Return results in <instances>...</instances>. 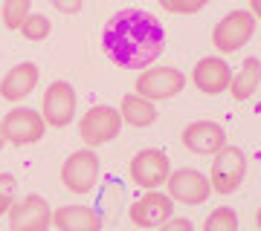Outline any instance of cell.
Listing matches in <instances>:
<instances>
[{
	"mask_svg": "<svg viewBox=\"0 0 261 231\" xmlns=\"http://www.w3.org/2000/svg\"><path fill=\"white\" fill-rule=\"evenodd\" d=\"M102 49L122 70H145L166 49V29L142 9L116 12L102 29Z\"/></svg>",
	"mask_w": 261,
	"mask_h": 231,
	"instance_id": "obj_1",
	"label": "cell"
},
{
	"mask_svg": "<svg viewBox=\"0 0 261 231\" xmlns=\"http://www.w3.org/2000/svg\"><path fill=\"white\" fill-rule=\"evenodd\" d=\"M3 145H6V136H3V127H0V148H3Z\"/></svg>",
	"mask_w": 261,
	"mask_h": 231,
	"instance_id": "obj_28",
	"label": "cell"
},
{
	"mask_svg": "<svg viewBox=\"0 0 261 231\" xmlns=\"http://www.w3.org/2000/svg\"><path fill=\"white\" fill-rule=\"evenodd\" d=\"M255 225H258V231H261V208H258V214H255Z\"/></svg>",
	"mask_w": 261,
	"mask_h": 231,
	"instance_id": "obj_27",
	"label": "cell"
},
{
	"mask_svg": "<svg viewBox=\"0 0 261 231\" xmlns=\"http://www.w3.org/2000/svg\"><path fill=\"white\" fill-rule=\"evenodd\" d=\"M20 32H23L27 41H44V38H49V32H53V23L47 20V15H29V18L23 20Z\"/></svg>",
	"mask_w": 261,
	"mask_h": 231,
	"instance_id": "obj_21",
	"label": "cell"
},
{
	"mask_svg": "<svg viewBox=\"0 0 261 231\" xmlns=\"http://www.w3.org/2000/svg\"><path fill=\"white\" fill-rule=\"evenodd\" d=\"M171 217H174V200L160 191H148L130 205V222L140 228H160Z\"/></svg>",
	"mask_w": 261,
	"mask_h": 231,
	"instance_id": "obj_12",
	"label": "cell"
},
{
	"mask_svg": "<svg viewBox=\"0 0 261 231\" xmlns=\"http://www.w3.org/2000/svg\"><path fill=\"white\" fill-rule=\"evenodd\" d=\"M56 9L64 12V15L67 12H79L82 9V0H56Z\"/></svg>",
	"mask_w": 261,
	"mask_h": 231,
	"instance_id": "obj_25",
	"label": "cell"
},
{
	"mask_svg": "<svg viewBox=\"0 0 261 231\" xmlns=\"http://www.w3.org/2000/svg\"><path fill=\"white\" fill-rule=\"evenodd\" d=\"M209 3V0H160V6L166 12H174V15H195Z\"/></svg>",
	"mask_w": 261,
	"mask_h": 231,
	"instance_id": "obj_23",
	"label": "cell"
},
{
	"mask_svg": "<svg viewBox=\"0 0 261 231\" xmlns=\"http://www.w3.org/2000/svg\"><path fill=\"white\" fill-rule=\"evenodd\" d=\"M203 231H238V214L229 205L215 208L203 222Z\"/></svg>",
	"mask_w": 261,
	"mask_h": 231,
	"instance_id": "obj_20",
	"label": "cell"
},
{
	"mask_svg": "<svg viewBox=\"0 0 261 231\" xmlns=\"http://www.w3.org/2000/svg\"><path fill=\"white\" fill-rule=\"evenodd\" d=\"M0 127H3L6 142H12V145L23 148V145H35V142H41V139H44L47 121H44V116H41V113L29 110V107H15V110H9L6 116H3Z\"/></svg>",
	"mask_w": 261,
	"mask_h": 231,
	"instance_id": "obj_7",
	"label": "cell"
},
{
	"mask_svg": "<svg viewBox=\"0 0 261 231\" xmlns=\"http://www.w3.org/2000/svg\"><path fill=\"white\" fill-rule=\"evenodd\" d=\"M183 87H186V75L180 73L177 67H154V70H145V73L137 75V84H134L137 95L148 98V102H168L177 92H183Z\"/></svg>",
	"mask_w": 261,
	"mask_h": 231,
	"instance_id": "obj_5",
	"label": "cell"
},
{
	"mask_svg": "<svg viewBox=\"0 0 261 231\" xmlns=\"http://www.w3.org/2000/svg\"><path fill=\"white\" fill-rule=\"evenodd\" d=\"M119 116L130 127H151L157 121V107H154V102L142 98L137 92H128V95H122Z\"/></svg>",
	"mask_w": 261,
	"mask_h": 231,
	"instance_id": "obj_17",
	"label": "cell"
},
{
	"mask_svg": "<svg viewBox=\"0 0 261 231\" xmlns=\"http://www.w3.org/2000/svg\"><path fill=\"white\" fill-rule=\"evenodd\" d=\"M15 194H18V182L12 174H0V214H9L15 205Z\"/></svg>",
	"mask_w": 261,
	"mask_h": 231,
	"instance_id": "obj_22",
	"label": "cell"
},
{
	"mask_svg": "<svg viewBox=\"0 0 261 231\" xmlns=\"http://www.w3.org/2000/svg\"><path fill=\"white\" fill-rule=\"evenodd\" d=\"M252 35H255V18H252L247 9H235V12L224 15V18L215 23L212 46L218 49V52L229 55V52L244 49V46L252 41Z\"/></svg>",
	"mask_w": 261,
	"mask_h": 231,
	"instance_id": "obj_2",
	"label": "cell"
},
{
	"mask_svg": "<svg viewBox=\"0 0 261 231\" xmlns=\"http://www.w3.org/2000/svg\"><path fill=\"white\" fill-rule=\"evenodd\" d=\"M53 222V211L44 196L29 194L9 208V231H47Z\"/></svg>",
	"mask_w": 261,
	"mask_h": 231,
	"instance_id": "obj_11",
	"label": "cell"
},
{
	"mask_svg": "<svg viewBox=\"0 0 261 231\" xmlns=\"http://www.w3.org/2000/svg\"><path fill=\"white\" fill-rule=\"evenodd\" d=\"M38 78H41L38 64L20 61V64H15L9 73L3 75V81H0V95H3L6 102H20V98H27L29 92L38 87Z\"/></svg>",
	"mask_w": 261,
	"mask_h": 231,
	"instance_id": "obj_15",
	"label": "cell"
},
{
	"mask_svg": "<svg viewBox=\"0 0 261 231\" xmlns=\"http://www.w3.org/2000/svg\"><path fill=\"white\" fill-rule=\"evenodd\" d=\"M160 231H195V225L186 217H171V220H166L160 225Z\"/></svg>",
	"mask_w": 261,
	"mask_h": 231,
	"instance_id": "obj_24",
	"label": "cell"
},
{
	"mask_svg": "<svg viewBox=\"0 0 261 231\" xmlns=\"http://www.w3.org/2000/svg\"><path fill=\"white\" fill-rule=\"evenodd\" d=\"M99 179V156L93 150H75L61 165V182L73 194H90Z\"/></svg>",
	"mask_w": 261,
	"mask_h": 231,
	"instance_id": "obj_9",
	"label": "cell"
},
{
	"mask_svg": "<svg viewBox=\"0 0 261 231\" xmlns=\"http://www.w3.org/2000/svg\"><path fill=\"white\" fill-rule=\"evenodd\" d=\"M29 15H32V0H3L0 6V20L6 29H20Z\"/></svg>",
	"mask_w": 261,
	"mask_h": 231,
	"instance_id": "obj_19",
	"label": "cell"
},
{
	"mask_svg": "<svg viewBox=\"0 0 261 231\" xmlns=\"http://www.w3.org/2000/svg\"><path fill=\"white\" fill-rule=\"evenodd\" d=\"M75 95L70 81H53L41 98V116L47 121V127H67L75 116Z\"/></svg>",
	"mask_w": 261,
	"mask_h": 231,
	"instance_id": "obj_8",
	"label": "cell"
},
{
	"mask_svg": "<svg viewBox=\"0 0 261 231\" xmlns=\"http://www.w3.org/2000/svg\"><path fill=\"white\" fill-rule=\"evenodd\" d=\"M261 84V61L255 55L244 58V64L238 67V73L232 75V81H229V95L232 98H238V102H247L252 92L258 90Z\"/></svg>",
	"mask_w": 261,
	"mask_h": 231,
	"instance_id": "obj_18",
	"label": "cell"
},
{
	"mask_svg": "<svg viewBox=\"0 0 261 231\" xmlns=\"http://www.w3.org/2000/svg\"><path fill=\"white\" fill-rule=\"evenodd\" d=\"M250 15L255 20H261V0H250Z\"/></svg>",
	"mask_w": 261,
	"mask_h": 231,
	"instance_id": "obj_26",
	"label": "cell"
},
{
	"mask_svg": "<svg viewBox=\"0 0 261 231\" xmlns=\"http://www.w3.org/2000/svg\"><path fill=\"white\" fill-rule=\"evenodd\" d=\"M53 222L58 225V231H102L105 225L102 214L87 205H61L53 214Z\"/></svg>",
	"mask_w": 261,
	"mask_h": 231,
	"instance_id": "obj_16",
	"label": "cell"
},
{
	"mask_svg": "<svg viewBox=\"0 0 261 231\" xmlns=\"http://www.w3.org/2000/svg\"><path fill=\"white\" fill-rule=\"evenodd\" d=\"M166 188H168V196L183 205H203L209 200V194H212L209 176L200 174L197 168H177V171H171L166 179Z\"/></svg>",
	"mask_w": 261,
	"mask_h": 231,
	"instance_id": "obj_6",
	"label": "cell"
},
{
	"mask_svg": "<svg viewBox=\"0 0 261 231\" xmlns=\"http://www.w3.org/2000/svg\"><path fill=\"white\" fill-rule=\"evenodd\" d=\"M212 171H209V182H212L215 194H235L241 188L244 176H247V156L241 148L224 145V148L212 153Z\"/></svg>",
	"mask_w": 261,
	"mask_h": 231,
	"instance_id": "obj_3",
	"label": "cell"
},
{
	"mask_svg": "<svg viewBox=\"0 0 261 231\" xmlns=\"http://www.w3.org/2000/svg\"><path fill=\"white\" fill-rule=\"evenodd\" d=\"M229 81H232V67L226 64L221 55L212 58H200L192 70V84L203 95H221V92L229 90Z\"/></svg>",
	"mask_w": 261,
	"mask_h": 231,
	"instance_id": "obj_13",
	"label": "cell"
},
{
	"mask_svg": "<svg viewBox=\"0 0 261 231\" xmlns=\"http://www.w3.org/2000/svg\"><path fill=\"white\" fill-rule=\"evenodd\" d=\"M183 145L192 153H218L226 145V130L218 121H192L183 127Z\"/></svg>",
	"mask_w": 261,
	"mask_h": 231,
	"instance_id": "obj_14",
	"label": "cell"
},
{
	"mask_svg": "<svg viewBox=\"0 0 261 231\" xmlns=\"http://www.w3.org/2000/svg\"><path fill=\"white\" fill-rule=\"evenodd\" d=\"M168 174H171V162L157 148H145L130 159V179L137 185H142V188H148V191L166 185Z\"/></svg>",
	"mask_w": 261,
	"mask_h": 231,
	"instance_id": "obj_10",
	"label": "cell"
},
{
	"mask_svg": "<svg viewBox=\"0 0 261 231\" xmlns=\"http://www.w3.org/2000/svg\"><path fill=\"white\" fill-rule=\"evenodd\" d=\"M119 130H122V116L116 107H108V104H96L79 119V136L90 148L113 142L119 136Z\"/></svg>",
	"mask_w": 261,
	"mask_h": 231,
	"instance_id": "obj_4",
	"label": "cell"
}]
</instances>
